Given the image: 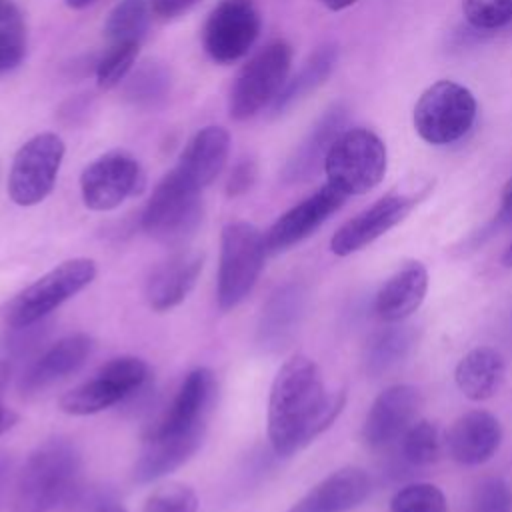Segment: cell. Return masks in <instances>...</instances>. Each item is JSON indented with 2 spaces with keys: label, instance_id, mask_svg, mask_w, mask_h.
Masks as SVG:
<instances>
[{
  "label": "cell",
  "instance_id": "1",
  "mask_svg": "<svg viewBox=\"0 0 512 512\" xmlns=\"http://www.w3.org/2000/svg\"><path fill=\"white\" fill-rule=\"evenodd\" d=\"M344 390L328 392L314 360L296 354L274 376L268 398V438L276 456L308 446L342 412Z\"/></svg>",
  "mask_w": 512,
  "mask_h": 512
},
{
  "label": "cell",
  "instance_id": "2",
  "mask_svg": "<svg viewBox=\"0 0 512 512\" xmlns=\"http://www.w3.org/2000/svg\"><path fill=\"white\" fill-rule=\"evenodd\" d=\"M216 388V376L206 366L186 374L170 406L144 438V448L134 466L138 482L158 480L196 454L206 434Z\"/></svg>",
  "mask_w": 512,
  "mask_h": 512
},
{
  "label": "cell",
  "instance_id": "3",
  "mask_svg": "<svg viewBox=\"0 0 512 512\" xmlns=\"http://www.w3.org/2000/svg\"><path fill=\"white\" fill-rule=\"evenodd\" d=\"M82 460L72 442L52 438L40 444L26 460L12 512H50L72 498L80 482Z\"/></svg>",
  "mask_w": 512,
  "mask_h": 512
},
{
  "label": "cell",
  "instance_id": "4",
  "mask_svg": "<svg viewBox=\"0 0 512 512\" xmlns=\"http://www.w3.org/2000/svg\"><path fill=\"white\" fill-rule=\"evenodd\" d=\"M266 254L264 236L254 224L238 220L222 228L216 290L218 308L222 312L246 300L258 282Z\"/></svg>",
  "mask_w": 512,
  "mask_h": 512
},
{
  "label": "cell",
  "instance_id": "5",
  "mask_svg": "<svg viewBox=\"0 0 512 512\" xmlns=\"http://www.w3.org/2000/svg\"><path fill=\"white\" fill-rule=\"evenodd\" d=\"M388 166L384 142L366 128L344 130L328 148L324 172L328 184L346 196L366 194L376 188Z\"/></svg>",
  "mask_w": 512,
  "mask_h": 512
},
{
  "label": "cell",
  "instance_id": "6",
  "mask_svg": "<svg viewBox=\"0 0 512 512\" xmlns=\"http://www.w3.org/2000/svg\"><path fill=\"white\" fill-rule=\"evenodd\" d=\"M202 188L184 178L176 168L154 188L144 212V232L162 244H182L202 220Z\"/></svg>",
  "mask_w": 512,
  "mask_h": 512
},
{
  "label": "cell",
  "instance_id": "7",
  "mask_svg": "<svg viewBox=\"0 0 512 512\" xmlns=\"http://www.w3.org/2000/svg\"><path fill=\"white\" fill-rule=\"evenodd\" d=\"M476 120L474 94L454 82L438 80L428 86L414 106V128L418 136L434 146L460 140Z\"/></svg>",
  "mask_w": 512,
  "mask_h": 512
},
{
  "label": "cell",
  "instance_id": "8",
  "mask_svg": "<svg viewBox=\"0 0 512 512\" xmlns=\"http://www.w3.org/2000/svg\"><path fill=\"white\" fill-rule=\"evenodd\" d=\"M94 278L96 262L92 258L66 260L40 276L12 300L6 312V322L10 328L38 324L62 302L84 290Z\"/></svg>",
  "mask_w": 512,
  "mask_h": 512
},
{
  "label": "cell",
  "instance_id": "9",
  "mask_svg": "<svg viewBox=\"0 0 512 512\" xmlns=\"http://www.w3.org/2000/svg\"><path fill=\"white\" fill-rule=\"evenodd\" d=\"M292 48L284 40L266 44L236 76L228 112L234 120L252 118L264 106L272 104L288 80Z\"/></svg>",
  "mask_w": 512,
  "mask_h": 512
},
{
  "label": "cell",
  "instance_id": "10",
  "mask_svg": "<svg viewBox=\"0 0 512 512\" xmlns=\"http://www.w3.org/2000/svg\"><path fill=\"white\" fill-rule=\"evenodd\" d=\"M150 380V368L142 358L120 356L104 364L90 380L60 398V410L72 416L98 414L134 396Z\"/></svg>",
  "mask_w": 512,
  "mask_h": 512
},
{
  "label": "cell",
  "instance_id": "11",
  "mask_svg": "<svg viewBox=\"0 0 512 512\" xmlns=\"http://www.w3.org/2000/svg\"><path fill=\"white\" fill-rule=\"evenodd\" d=\"M64 158V142L52 132L30 138L14 156L8 192L18 206L42 202L54 188Z\"/></svg>",
  "mask_w": 512,
  "mask_h": 512
},
{
  "label": "cell",
  "instance_id": "12",
  "mask_svg": "<svg viewBox=\"0 0 512 512\" xmlns=\"http://www.w3.org/2000/svg\"><path fill=\"white\" fill-rule=\"evenodd\" d=\"M144 174L138 160L126 152H108L88 164L80 176V194L86 208L104 212L138 194Z\"/></svg>",
  "mask_w": 512,
  "mask_h": 512
},
{
  "label": "cell",
  "instance_id": "13",
  "mask_svg": "<svg viewBox=\"0 0 512 512\" xmlns=\"http://www.w3.org/2000/svg\"><path fill=\"white\" fill-rule=\"evenodd\" d=\"M260 34V16L246 0H224L204 26V50L214 62L228 64L242 58Z\"/></svg>",
  "mask_w": 512,
  "mask_h": 512
},
{
  "label": "cell",
  "instance_id": "14",
  "mask_svg": "<svg viewBox=\"0 0 512 512\" xmlns=\"http://www.w3.org/2000/svg\"><path fill=\"white\" fill-rule=\"evenodd\" d=\"M422 406V394L416 386L394 384L382 390L362 426V438L372 450H382L392 442L400 440L402 434L416 422Z\"/></svg>",
  "mask_w": 512,
  "mask_h": 512
},
{
  "label": "cell",
  "instance_id": "15",
  "mask_svg": "<svg viewBox=\"0 0 512 512\" xmlns=\"http://www.w3.org/2000/svg\"><path fill=\"white\" fill-rule=\"evenodd\" d=\"M346 194H342L332 184H324L312 196L302 200L284 212L266 232V252L280 254L304 238H308L316 228H320L344 202Z\"/></svg>",
  "mask_w": 512,
  "mask_h": 512
},
{
  "label": "cell",
  "instance_id": "16",
  "mask_svg": "<svg viewBox=\"0 0 512 512\" xmlns=\"http://www.w3.org/2000/svg\"><path fill=\"white\" fill-rule=\"evenodd\" d=\"M416 202L418 200L414 196L404 194L382 196L334 232L330 240V250L336 256H350L352 252L362 250L364 246L392 230L396 224H400L412 212Z\"/></svg>",
  "mask_w": 512,
  "mask_h": 512
},
{
  "label": "cell",
  "instance_id": "17",
  "mask_svg": "<svg viewBox=\"0 0 512 512\" xmlns=\"http://www.w3.org/2000/svg\"><path fill=\"white\" fill-rule=\"evenodd\" d=\"M306 302V288L298 282H288L274 290L260 314L258 344L268 352L284 350L304 318Z\"/></svg>",
  "mask_w": 512,
  "mask_h": 512
},
{
  "label": "cell",
  "instance_id": "18",
  "mask_svg": "<svg viewBox=\"0 0 512 512\" xmlns=\"http://www.w3.org/2000/svg\"><path fill=\"white\" fill-rule=\"evenodd\" d=\"M502 442V428L496 416L486 410L462 414L446 436L448 454L464 466L488 462Z\"/></svg>",
  "mask_w": 512,
  "mask_h": 512
},
{
  "label": "cell",
  "instance_id": "19",
  "mask_svg": "<svg viewBox=\"0 0 512 512\" xmlns=\"http://www.w3.org/2000/svg\"><path fill=\"white\" fill-rule=\"evenodd\" d=\"M92 348L94 340L84 332L60 338L26 370L20 380V390L24 394H36L64 380L86 362V358L92 354Z\"/></svg>",
  "mask_w": 512,
  "mask_h": 512
},
{
  "label": "cell",
  "instance_id": "20",
  "mask_svg": "<svg viewBox=\"0 0 512 512\" xmlns=\"http://www.w3.org/2000/svg\"><path fill=\"white\" fill-rule=\"evenodd\" d=\"M368 492V474L362 468L346 466L320 480L286 512H348L362 504Z\"/></svg>",
  "mask_w": 512,
  "mask_h": 512
},
{
  "label": "cell",
  "instance_id": "21",
  "mask_svg": "<svg viewBox=\"0 0 512 512\" xmlns=\"http://www.w3.org/2000/svg\"><path fill=\"white\" fill-rule=\"evenodd\" d=\"M202 264L204 254L196 250L178 252L160 264L146 284V300L150 308L166 312L184 302L202 272Z\"/></svg>",
  "mask_w": 512,
  "mask_h": 512
},
{
  "label": "cell",
  "instance_id": "22",
  "mask_svg": "<svg viewBox=\"0 0 512 512\" xmlns=\"http://www.w3.org/2000/svg\"><path fill=\"white\" fill-rule=\"evenodd\" d=\"M428 290V270L422 262H406L378 290L374 310L384 322H402L420 308Z\"/></svg>",
  "mask_w": 512,
  "mask_h": 512
},
{
  "label": "cell",
  "instance_id": "23",
  "mask_svg": "<svg viewBox=\"0 0 512 512\" xmlns=\"http://www.w3.org/2000/svg\"><path fill=\"white\" fill-rule=\"evenodd\" d=\"M228 152V132L220 126H206L186 144L176 170L198 188H204L222 172L228 160Z\"/></svg>",
  "mask_w": 512,
  "mask_h": 512
},
{
  "label": "cell",
  "instance_id": "24",
  "mask_svg": "<svg viewBox=\"0 0 512 512\" xmlns=\"http://www.w3.org/2000/svg\"><path fill=\"white\" fill-rule=\"evenodd\" d=\"M506 378V362L502 354L490 346H478L462 356L456 364L454 380L458 390L474 402H482L498 394Z\"/></svg>",
  "mask_w": 512,
  "mask_h": 512
},
{
  "label": "cell",
  "instance_id": "25",
  "mask_svg": "<svg viewBox=\"0 0 512 512\" xmlns=\"http://www.w3.org/2000/svg\"><path fill=\"white\" fill-rule=\"evenodd\" d=\"M346 122V108L336 104L324 112V116L314 124L304 142L296 148L292 158L284 168V178L288 182H300L310 178L318 166H324V158L332 142L344 132L340 130Z\"/></svg>",
  "mask_w": 512,
  "mask_h": 512
},
{
  "label": "cell",
  "instance_id": "26",
  "mask_svg": "<svg viewBox=\"0 0 512 512\" xmlns=\"http://www.w3.org/2000/svg\"><path fill=\"white\" fill-rule=\"evenodd\" d=\"M336 60H338L336 46L328 44V46L318 48L304 62V66L290 80H286L284 88L272 102V112L282 114L284 110H288L290 106H294L296 102L306 98L310 92H314L318 86H322L328 80V76L332 74Z\"/></svg>",
  "mask_w": 512,
  "mask_h": 512
},
{
  "label": "cell",
  "instance_id": "27",
  "mask_svg": "<svg viewBox=\"0 0 512 512\" xmlns=\"http://www.w3.org/2000/svg\"><path fill=\"white\" fill-rule=\"evenodd\" d=\"M416 342V332L412 326H390L376 332L364 354V364L368 374L380 376L396 364H400L412 350Z\"/></svg>",
  "mask_w": 512,
  "mask_h": 512
},
{
  "label": "cell",
  "instance_id": "28",
  "mask_svg": "<svg viewBox=\"0 0 512 512\" xmlns=\"http://www.w3.org/2000/svg\"><path fill=\"white\" fill-rule=\"evenodd\" d=\"M150 22V8L146 0H122L106 18L104 34L110 44L134 42L140 44Z\"/></svg>",
  "mask_w": 512,
  "mask_h": 512
},
{
  "label": "cell",
  "instance_id": "29",
  "mask_svg": "<svg viewBox=\"0 0 512 512\" xmlns=\"http://www.w3.org/2000/svg\"><path fill=\"white\" fill-rule=\"evenodd\" d=\"M26 52V26L12 2L0 8V72L16 68Z\"/></svg>",
  "mask_w": 512,
  "mask_h": 512
},
{
  "label": "cell",
  "instance_id": "30",
  "mask_svg": "<svg viewBox=\"0 0 512 512\" xmlns=\"http://www.w3.org/2000/svg\"><path fill=\"white\" fill-rule=\"evenodd\" d=\"M442 454V438L436 424L416 420L402 434V456L412 466H428Z\"/></svg>",
  "mask_w": 512,
  "mask_h": 512
},
{
  "label": "cell",
  "instance_id": "31",
  "mask_svg": "<svg viewBox=\"0 0 512 512\" xmlns=\"http://www.w3.org/2000/svg\"><path fill=\"white\" fill-rule=\"evenodd\" d=\"M390 512H448L444 492L428 482L400 488L390 500Z\"/></svg>",
  "mask_w": 512,
  "mask_h": 512
},
{
  "label": "cell",
  "instance_id": "32",
  "mask_svg": "<svg viewBox=\"0 0 512 512\" xmlns=\"http://www.w3.org/2000/svg\"><path fill=\"white\" fill-rule=\"evenodd\" d=\"M138 54V44L134 42H116L106 48L96 66L98 86L108 90L120 84L124 76L130 72Z\"/></svg>",
  "mask_w": 512,
  "mask_h": 512
},
{
  "label": "cell",
  "instance_id": "33",
  "mask_svg": "<svg viewBox=\"0 0 512 512\" xmlns=\"http://www.w3.org/2000/svg\"><path fill=\"white\" fill-rule=\"evenodd\" d=\"M466 20L480 30H492L512 20V0H462Z\"/></svg>",
  "mask_w": 512,
  "mask_h": 512
},
{
  "label": "cell",
  "instance_id": "34",
  "mask_svg": "<svg viewBox=\"0 0 512 512\" xmlns=\"http://www.w3.org/2000/svg\"><path fill=\"white\" fill-rule=\"evenodd\" d=\"M144 512H198V498L186 484H168L148 496Z\"/></svg>",
  "mask_w": 512,
  "mask_h": 512
},
{
  "label": "cell",
  "instance_id": "35",
  "mask_svg": "<svg viewBox=\"0 0 512 512\" xmlns=\"http://www.w3.org/2000/svg\"><path fill=\"white\" fill-rule=\"evenodd\" d=\"M468 512H512V486L502 478L480 482L470 498Z\"/></svg>",
  "mask_w": 512,
  "mask_h": 512
},
{
  "label": "cell",
  "instance_id": "36",
  "mask_svg": "<svg viewBox=\"0 0 512 512\" xmlns=\"http://www.w3.org/2000/svg\"><path fill=\"white\" fill-rule=\"evenodd\" d=\"M168 88V74L160 66H144L140 68L128 82L126 94L140 104H150L156 98H162Z\"/></svg>",
  "mask_w": 512,
  "mask_h": 512
},
{
  "label": "cell",
  "instance_id": "37",
  "mask_svg": "<svg viewBox=\"0 0 512 512\" xmlns=\"http://www.w3.org/2000/svg\"><path fill=\"white\" fill-rule=\"evenodd\" d=\"M8 378H10V364L6 360H0V436L18 422V414L12 408H8L4 402Z\"/></svg>",
  "mask_w": 512,
  "mask_h": 512
},
{
  "label": "cell",
  "instance_id": "38",
  "mask_svg": "<svg viewBox=\"0 0 512 512\" xmlns=\"http://www.w3.org/2000/svg\"><path fill=\"white\" fill-rule=\"evenodd\" d=\"M254 178H256V168H254V164H252V162H244V164L236 166L234 172L230 174L226 192H228L230 196H240V194H244V192L252 186Z\"/></svg>",
  "mask_w": 512,
  "mask_h": 512
},
{
  "label": "cell",
  "instance_id": "39",
  "mask_svg": "<svg viewBox=\"0 0 512 512\" xmlns=\"http://www.w3.org/2000/svg\"><path fill=\"white\" fill-rule=\"evenodd\" d=\"M198 0H152V12L160 18H174L192 8Z\"/></svg>",
  "mask_w": 512,
  "mask_h": 512
},
{
  "label": "cell",
  "instance_id": "40",
  "mask_svg": "<svg viewBox=\"0 0 512 512\" xmlns=\"http://www.w3.org/2000/svg\"><path fill=\"white\" fill-rule=\"evenodd\" d=\"M498 218L502 222H512V176L508 178L504 190H502V202H500V214Z\"/></svg>",
  "mask_w": 512,
  "mask_h": 512
},
{
  "label": "cell",
  "instance_id": "41",
  "mask_svg": "<svg viewBox=\"0 0 512 512\" xmlns=\"http://www.w3.org/2000/svg\"><path fill=\"white\" fill-rule=\"evenodd\" d=\"M8 474H10V460L6 456L0 454V494L6 486V480H8Z\"/></svg>",
  "mask_w": 512,
  "mask_h": 512
},
{
  "label": "cell",
  "instance_id": "42",
  "mask_svg": "<svg viewBox=\"0 0 512 512\" xmlns=\"http://www.w3.org/2000/svg\"><path fill=\"white\" fill-rule=\"evenodd\" d=\"M356 0H322L324 6H328L330 10H344L348 6H352Z\"/></svg>",
  "mask_w": 512,
  "mask_h": 512
},
{
  "label": "cell",
  "instance_id": "43",
  "mask_svg": "<svg viewBox=\"0 0 512 512\" xmlns=\"http://www.w3.org/2000/svg\"><path fill=\"white\" fill-rule=\"evenodd\" d=\"M70 8H84V6H88V4H92L94 0H64Z\"/></svg>",
  "mask_w": 512,
  "mask_h": 512
},
{
  "label": "cell",
  "instance_id": "44",
  "mask_svg": "<svg viewBox=\"0 0 512 512\" xmlns=\"http://www.w3.org/2000/svg\"><path fill=\"white\" fill-rule=\"evenodd\" d=\"M502 262H504V266L512 268V244H510V246H508V250L504 252V256H502Z\"/></svg>",
  "mask_w": 512,
  "mask_h": 512
},
{
  "label": "cell",
  "instance_id": "45",
  "mask_svg": "<svg viewBox=\"0 0 512 512\" xmlns=\"http://www.w3.org/2000/svg\"><path fill=\"white\" fill-rule=\"evenodd\" d=\"M100 512H126V510L122 506H118V504H106V506L100 508Z\"/></svg>",
  "mask_w": 512,
  "mask_h": 512
},
{
  "label": "cell",
  "instance_id": "46",
  "mask_svg": "<svg viewBox=\"0 0 512 512\" xmlns=\"http://www.w3.org/2000/svg\"><path fill=\"white\" fill-rule=\"evenodd\" d=\"M4 2H6V0H0V8H2V6H4Z\"/></svg>",
  "mask_w": 512,
  "mask_h": 512
}]
</instances>
